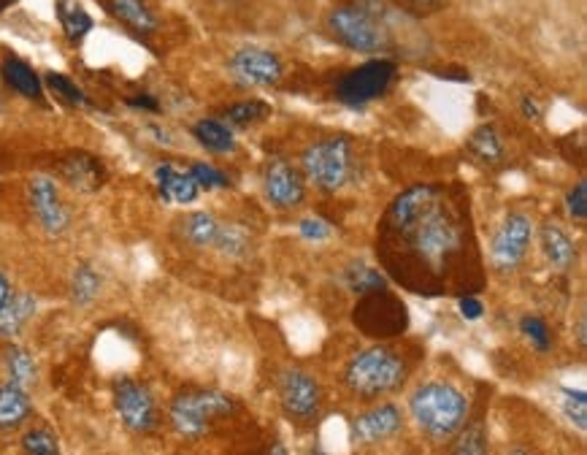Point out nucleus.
<instances>
[{
  "label": "nucleus",
  "mask_w": 587,
  "mask_h": 455,
  "mask_svg": "<svg viewBox=\"0 0 587 455\" xmlns=\"http://www.w3.org/2000/svg\"><path fill=\"white\" fill-rule=\"evenodd\" d=\"M133 106H141V109H150V112H157L161 106H157L155 98H150V95H136L133 101H130Z\"/></svg>",
  "instance_id": "nucleus-42"
},
{
  "label": "nucleus",
  "mask_w": 587,
  "mask_h": 455,
  "mask_svg": "<svg viewBox=\"0 0 587 455\" xmlns=\"http://www.w3.org/2000/svg\"><path fill=\"white\" fill-rule=\"evenodd\" d=\"M114 407H117L119 418L136 434H150L161 423V415H157V404L152 398L150 390L144 385H139L136 380L125 377L114 385Z\"/></svg>",
  "instance_id": "nucleus-9"
},
{
  "label": "nucleus",
  "mask_w": 587,
  "mask_h": 455,
  "mask_svg": "<svg viewBox=\"0 0 587 455\" xmlns=\"http://www.w3.org/2000/svg\"><path fill=\"white\" fill-rule=\"evenodd\" d=\"M71 290H73V301H77V304H90V301L98 295L101 277L95 275L90 266H82V269H77V275H73Z\"/></svg>",
  "instance_id": "nucleus-32"
},
{
  "label": "nucleus",
  "mask_w": 587,
  "mask_h": 455,
  "mask_svg": "<svg viewBox=\"0 0 587 455\" xmlns=\"http://www.w3.org/2000/svg\"><path fill=\"white\" fill-rule=\"evenodd\" d=\"M11 299V288H9V280H5L3 275H0V306L5 304V301Z\"/></svg>",
  "instance_id": "nucleus-44"
},
{
  "label": "nucleus",
  "mask_w": 587,
  "mask_h": 455,
  "mask_svg": "<svg viewBox=\"0 0 587 455\" xmlns=\"http://www.w3.org/2000/svg\"><path fill=\"white\" fill-rule=\"evenodd\" d=\"M449 0H403V11H409L412 16H431L444 11Z\"/></svg>",
  "instance_id": "nucleus-39"
},
{
  "label": "nucleus",
  "mask_w": 587,
  "mask_h": 455,
  "mask_svg": "<svg viewBox=\"0 0 587 455\" xmlns=\"http://www.w3.org/2000/svg\"><path fill=\"white\" fill-rule=\"evenodd\" d=\"M587 337H585V320H579V345H585Z\"/></svg>",
  "instance_id": "nucleus-45"
},
{
  "label": "nucleus",
  "mask_w": 587,
  "mask_h": 455,
  "mask_svg": "<svg viewBox=\"0 0 587 455\" xmlns=\"http://www.w3.org/2000/svg\"><path fill=\"white\" fill-rule=\"evenodd\" d=\"M263 187L268 201L277 209H282V212L301 207L306 198V176L287 161L268 163L263 174Z\"/></svg>",
  "instance_id": "nucleus-13"
},
{
  "label": "nucleus",
  "mask_w": 587,
  "mask_h": 455,
  "mask_svg": "<svg viewBox=\"0 0 587 455\" xmlns=\"http://www.w3.org/2000/svg\"><path fill=\"white\" fill-rule=\"evenodd\" d=\"M563 396H566V401H563V412H566V418L572 420V423L577 425L579 431H587V394L585 390L566 388L563 390Z\"/></svg>",
  "instance_id": "nucleus-34"
},
{
  "label": "nucleus",
  "mask_w": 587,
  "mask_h": 455,
  "mask_svg": "<svg viewBox=\"0 0 587 455\" xmlns=\"http://www.w3.org/2000/svg\"><path fill=\"white\" fill-rule=\"evenodd\" d=\"M520 331L526 334L528 339H531V345L536 347L539 352H547L552 347V337H550V326H547L541 317L536 315H526L520 320Z\"/></svg>",
  "instance_id": "nucleus-35"
},
{
  "label": "nucleus",
  "mask_w": 587,
  "mask_h": 455,
  "mask_svg": "<svg viewBox=\"0 0 587 455\" xmlns=\"http://www.w3.org/2000/svg\"><path fill=\"white\" fill-rule=\"evenodd\" d=\"M236 412V401L216 390H185L171 404V423L187 440H198L209 431L212 420Z\"/></svg>",
  "instance_id": "nucleus-6"
},
{
  "label": "nucleus",
  "mask_w": 587,
  "mask_h": 455,
  "mask_svg": "<svg viewBox=\"0 0 587 455\" xmlns=\"http://www.w3.org/2000/svg\"><path fill=\"white\" fill-rule=\"evenodd\" d=\"M3 5H9V0H0V11H3Z\"/></svg>",
  "instance_id": "nucleus-46"
},
{
  "label": "nucleus",
  "mask_w": 587,
  "mask_h": 455,
  "mask_svg": "<svg viewBox=\"0 0 587 455\" xmlns=\"http://www.w3.org/2000/svg\"><path fill=\"white\" fill-rule=\"evenodd\" d=\"M279 401L282 409L287 412V418L293 420H312L322 407V390L320 383L312 377L309 372H301V369H287V372L279 377Z\"/></svg>",
  "instance_id": "nucleus-11"
},
{
  "label": "nucleus",
  "mask_w": 587,
  "mask_h": 455,
  "mask_svg": "<svg viewBox=\"0 0 587 455\" xmlns=\"http://www.w3.org/2000/svg\"><path fill=\"white\" fill-rule=\"evenodd\" d=\"M304 176L315 182L325 192H336L352 179L355 171V152H352V141L344 136H333V139H322L317 144L306 147L304 158Z\"/></svg>",
  "instance_id": "nucleus-5"
},
{
  "label": "nucleus",
  "mask_w": 587,
  "mask_h": 455,
  "mask_svg": "<svg viewBox=\"0 0 587 455\" xmlns=\"http://www.w3.org/2000/svg\"><path fill=\"white\" fill-rule=\"evenodd\" d=\"M66 176L79 190H98L101 182H104V168H101V163L95 158L73 155L66 163Z\"/></svg>",
  "instance_id": "nucleus-24"
},
{
  "label": "nucleus",
  "mask_w": 587,
  "mask_h": 455,
  "mask_svg": "<svg viewBox=\"0 0 587 455\" xmlns=\"http://www.w3.org/2000/svg\"><path fill=\"white\" fill-rule=\"evenodd\" d=\"M0 73H3L5 82H9L20 95H25V98H42L44 93L42 79L36 77V71H33L27 62L16 60V57H9V60H3Z\"/></svg>",
  "instance_id": "nucleus-21"
},
{
  "label": "nucleus",
  "mask_w": 587,
  "mask_h": 455,
  "mask_svg": "<svg viewBox=\"0 0 587 455\" xmlns=\"http://www.w3.org/2000/svg\"><path fill=\"white\" fill-rule=\"evenodd\" d=\"M398 66L387 57H376V60L363 62V66L352 68L344 79L336 88V95H339L341 104L347 106H366L372 101L381 98V95L390 90L392 79H396Z\"/></svg>",
  "instance_id": "nucleus-8"
},
{
  "label": "nucleus",
  "mask_w": 587,
  "mask_h": 455,
  "mask_svg": "<svg viewBox=\"0 0 587 455\" xmlns=\"http://www.w3.org/2000/svg\"><path fill=\"white\" fill-rule=\"evenodd\" d=\"M268 114H271V106L263 104V101H242V104H233L225 109V119L231 125H242V128H247V125L260 122V119H266Z\"/></svg>",
  "instance_id": "nucleus-29"
},
{
  "label": "nucleus",
  "mask_w": 587,
  "mask_h": 455,
  "mask_svg": "<svg viewBox=\"0 0 587 455\" xmlns=\"http://www.w3.org/2000/svg\"><path fill=\"white\" fill-rule=\"evenodd\" d=\"M347 284H350L352 293H357V295H366V293H374V290L387 288L385 277L363 264H355L350 271H347Z\"/></svg>",
  "instance_id": "nucleus-30"
},
{
  "label": "nucleus",
  "mask_w": 587,
  "mask_h": 455,
  "mask_svg": "<svg viewBox=\"0 0 587 455\" xmlns=\"http://www.w3.org/2000/svg\"><path fill=\"white\" fill-rule=\"evenodd\" d=\"M157 187H161V196L171 203H192L201 192L198 182L192 179L190 171H176L171 163H163L155 171Z\"/></svg>",
  "instance_id": "nucleus-18"
},
{
  "label": "nucleus",
  "mask_w": 587,
  "mask_h": 455,
  "mask_svg": "<svg viewBox=\"0 0 587 455\" xmlns=\"http://www.w3.org/2000/svg\"><path fill=\"white\" fill-rule=\"evenodd\" d=\"M47 84H49V90H52V93L57 95V98H62V101H66V104H71V106H84V95H82V90H79L77 84L71 82V79L62 77V73L49 71V73H47Z\"/></svg>",
  "instance_id": "nucleus-36"
},
{
  "label": "nucleus",
  "mask_w": 587,
  "mask_h": 455,
  "mask_svg": "<svg viewBox=\"0 0 587 455\" xmlns=\"http://www.w3.org/2000/svg\"><path fill=\"white\" fill-rule=\"evenodd\" d=\"M22 451L33 453V455H57L60 453V445H57V436L47 429H36L27 431L25 440H22Z\"/></svg>",
  "instance_id": "nucleus-33"
},
{
  "label": "nucleus",
  "mask_w": 587,
  "mask_h": 455,
  "mask_svg": "<svg viewBox=\"0 0 587 455\" xmlns=\"http://www.w3.org/2000/svg\"><path fill=\"white\" fill-rule=\"evenodd\" d=\"M355 326L372 339L401 337L409 326V315L403 301L387 288L361 295L355 306Z\"/></svg>",
  "instance_id": "nucleus-7"
},
{
  "label": "nucleus",
  "mask_w": 587,
  "mask_h": 455,
  "mask_svg": "<svg viewBox=\"0 0 587 455\" xmlns=\"http://www.w3.org/2000/svg\"><path fill=\"white\" fill-rule=\"evenodd\" d=\"M376 255L387 275L409 293H480L482 255L469 192L458 185H412L387 207L376 233Z\"/></svg>",
  "instance_id": "nucleus-1"
},
{
  "label": "nucleus",
  "mask_w": 587,
  "mask_h": 455,
  "mask_svg": "<svg viewBox=\"0 0 587 455\" xmlns=\"http://www.w3.org/2000/svg\"><path fill=\"white\" fill-rule=\"evenodd\" d=\"M33 310H36V301L31 295H16L9 299L0 306V337H16L22 331L27 320H31Z\"/></svg>",
  "instance_id": "nucleus-23"
},
{
  "label": "nucleus",
  "mask_w": 587,
  "mask_h": 455,
  "mask_svg": "<svg viewBox=\"0 0 587 455\" xmlns=\"http://www.w3.org/2000/svg\"><path fill=\"white\" fill-rule=\"evenodd\" d=\"M31 201H33V212H36L38 223H42V228L47 233H62L68 228V223H71V218H68L60 196H57L55 182L33 179Z\"/></svg>",
  "instance_id": "nucleus-15"
},
{
  "label": "nucleus",
  "mask_w": 587,
  "mask_h": 455,
  "mask_svg": "<svg viewBox=\"0 0 587 455\" xmlns=\"http://www.w3.org/2000/svg\"><path fill=\"white\" fill-rule=\"evenodd\" d=\"M541 249H544L547 260L561 271L572 269L574 260H577V247L568 238V233L555 223H547L541 228Z\"/></svg>",
  "instance_id": "nucleus-20"
},
{
  "label": "nucleus",
  "mask_w": 587,
  "mask_h": 455,
  "mask_svg": "<svg viewBox=\"0 0 587 455\" xmlns=\"http://www.w3.org/2000/svg\"><path fill=\"white\" fill-rule=\"evenodd\" d=\"M403 429V415L396 404H379V407L368 409V412L357 415L352 420V442L355 445H381V442L392 440L398 431Z\"/></svg>",
  "instance_id": "nucleus-14"
},
{
  "label": "nucleus",
  "mask_w": 587,
  "mask_h": 455,
  "mask_svg": "<svg viewBox=\"0 0 587 455\" xmlns=\"http://www.w3.org/2000/svg\"><path fill=\"white\" fill-rule=\"evenodd\" d=\"M31 418V396L22 385H0V431L20 429Z\"/></svg>",
  "instance_id": "nucleus-19"
},
{
  "label": "nucleus",
  "mask_w": 587,
  "mask_h": 455,
  "mask_svg": "<svg viewBox=\"0 0 587 455\" xmlns=\"http://www.w3.org/2000/svg\"><path fill=\"white\" fill-rule=\"evenodd\" d=\"M301 228V236L309 238V242H322V238L330 236V225L322 223V220H304Z\"/></svg>",
  "instance_id": "nucleus-40"
},
{
  "label": "nucleus",
  "mask_w": 587,
  "mask_h": 455,
  "mask_svg": "<svg viewBox=\"0 0 587 455\" xmlns=\"http://www.w3.org/2000/svg\"><path fill=\"white\" fill-rule=\"evenodd\" d=\"M407 358L392 347H372L357 352L344 372V385L363 401L396 394L407 380Z\"/></svg>",
  "instance_id": "nucleus-4"
},
{
  "label": "nucleus",
  "mask_w": 587,
  "mask_h": 455,
  "mask_svg": "<svg viewBox=\"0 0 587 455\" xmlns=\"http://www.w3.org/2000/svg\"><path fill=\"white\" fill-rule=\"evenodd\" d=\"M458 306H460V312H463L466 320H480V317L484 315V304L477 299V295H460Z\"/></svg>",
  "instance_id": "nucleus-41"
},
{
  "label": "nucleus",
  "mask_w": 587,
  "mask_h": 455,
  "mask_svg": "<svg viewBox=\"0 0 587 455\" xmlns=\"http://www.w3.org/2000/svg\"><path fill=\"white\" fill-rule=\"evenodd\" d=\"M533 238V223L528 214L512 212L504 220L501 231L495 233L493 249H490V264L498 271H515L526 258Z\"/></svg>",
  "instance_id": "nucleus-10"
},
{
  "label": "nucleus",
  "mask_w": 587,
  "mask_h": 455,
  "mask_svg": "<svg viewBox=\"0 0 587 455\" xmlns=\"http://www.w3.org/2000/svg\"><path fill=\"white\" fill-rule=\"evenodd\" d=\"M190 174L192 179L198 182V187H207V190H214V187H231V179H227L222 171L209 166V163H192Z\"/></svg>",
  "instance_id": "nucleus-37"
},
{
  "label": "nucleus",
  "mask_w": 587,
  "mask_h": 455,
  "mask_svg": "<svg viewBox=\"0 0 587 455\" xmlns=\"http://www.w3.org/2000/svg\"><path fill=\"white\" fill-rule=\"evenodd\" d=\"M220 253L231 255V258H242L249 253V236L242 225H225L222 223L220 238H216V247Z\"/></svg>",
  "instance_id": "nucleus-31"
},
{
  "label": "nucleus",
  "mask_w": 587,
  "mask_h": 455,
  "mask_svg": "<svg viewBox=\"0 0 587 455\" xmlns=\"http://www.w3.org/2000/svg\"><path fill=\"white\" fill-rule=\"evenodd\" d=\"M523 114H526L528 119H539L541 117L539 106H536L533 98H523Z\"/></svg>",
  "instance_id": "nucleus-43"
},
{
  "label": "nucleus",
  "mask_w": 587,
  "mask_h": 455,
  "mask_svg": "<svg viewBox=\"0 0 587 455\" xmlns=\"http://www.w3.org/2000/svg\"><path fill=\"white\" fill-rule=\"evenodd\" d=\"M106 9L114 20H119L128 31L141 33V36H150L161 25L146 0H106Z\"/></svg>",
  "instance_id": "nucleus-16"
},
{
  "label": "nucleus",
  "mask_w": 587,
  "mask_h": 455,
  "mask_svg": "<svg viewBox=\"0 0 587 455\" xmlns=\"http://www.w3.org/2000/svg\"><path fill=\"white\" fill-rule=\"evenodd\" d=\"M60 22L62 31H66V36L71 38V42H82V38L93 31V16H90L82 5L73 3V0L60 3Z\"/></svg>",
  "instance_id": "nucleus-28"
},
{
  "label": "nucleus",
  "mask_w": 587,
  "mask_h": 455,
  "mask_svg": "<svg viewBox=\"0 0 587 455\" xmlns=\"http://www.w3.org/2000/svg\"><path fill=\"white\" fill-rule=\"evenodd\" d=\"M220 231H222L220 220H216L214 214H207V212L185 214V218L176 223V233H179L181 242L190 244V247H196V249L216 247Z\"/></svg>",
  "instance_id": "nucleus-17"
},
{
  "label": "nucleus",
  "mask_w": 587,
  "mask_h": 455,
  "mask_svg": "<svg viewBox=\"0 0 587 455\" xmlns=\"http://www.w3.org/2000/svg\"><path fill=\"white\" fill-rule=\"evenodd\" d=\"M192 136L201 141V147H207L209 152H216V155L236 150L233 130L225 122H216V119H201V122L192 125Z\"/></svg>",
  "instance_id": "nucleus-22"
},
{
  "label": "nucleus",
  "mask_w": 587,
  "mask_h": 455,
  "mask_svg": "<svg viewBox=\"0 0 587 455\" xmlns=\"http://www.w3.org/2000/svg\"><path fill=\"white\" fill-rule=\"evenodd\" d=\"M325 33L344 49L363 55H390L403 47L401 36L414 27L409 11L387 3V0H350L339 3L325 14Z\"/></svg>",
  "instance_id": "nucleus-2"
},
{
  "label": "nucleus",
  "mask_w": 587,
  "mask_h": 455,
  "mask_svg": "<svg viewBox=\"0 0 587 455\" xmlns=\"http://www.w3.org/2000/svg\"><path fill=\"white\" fill-rule=\"evenodd\" d=\"M453 453H488V431H484V415L480 412L477 418H466L460 431L455 434V445L449 447Z\"/></svg>",
  "instance_id": "nucleus-25"
},
{
  "label": "nucleus",
  "mask_w": 587,
  "mask_h": 455,
  "mask_svg": "<svg viewBox=\"0 0 587 455\" xmlns=\"http://www.w3.org/2000/svg\"><path fill=\"white\" fill-rule=\"evenodd\" d=\"M227 68H231V73L236 77V82L249 84V88H271L284 73L282 60L273 52H268V49L258 47L238 49V52L231 57V62H227Z\"/></svg>",
  "instance_id": "nucleus-12"
},
{
  "label": "nucleus",
  "mask_w": 587,
  "mask_h": 455,
  "mask_svg": "<svg viewBox=\"0 0 587 455\" xmlns=\"http://www.w3.org/2000/svg\"><path fill=\"white\" fill-rule=\"evenodd\" d=\"M5 369H9L11 383L22 385V388L36 383V363H33L31 352L22 350V347L11 345L9 350H5Z\"/></svg>",
  "instance_id": "nucleus-27"
},
{
  "label": "nucleus",
  "mask_w": 587,
  "mask_h": 455,
  "mask_svg": "<svg viewBox=\"0 0 587 455\" xmlns=\"http://www.w3.org/2000/svg\"><path fill=\"white\" fill-rule=\"evenodd\" d=\"M469 150L474 152L482 163H495L504 158V141L495 133L493 125H482V128H477L474 136H471Z\"/></svg>",
  "instance_id": "nucleus-26"
},
{
  "label": "nucleus",
  "mask_w": 587,
  "mask_h": 455,
  "mask_svg": "<svg viewBox=\"0 0 587 455\" xmlns=\"http://www.w3.org/2000/svg\"><path fill=\"white\" fill-rule=\"evenodd\" d=\"M409 412L431 440H453L469 418V398L449 383H427L409 398Z\"/></svg>",
  "instance_id": "nucleus-3"
},
{
  "label": "nucleus",
  "mask_w": 587,
  "mask_h": 455,
  "mask_svg": "<svg viewBox=\"0 0 587 455\" xmlns=\"http://www.w3.org/2000/svg\"><path fill=\"white\" fill-rule=\"evenodd\" d=\"M566 207L568 214H572L577 223H585L587 220V182H577L572 192L566 196Z\"/></svg>",
  "instance_id": "nucleus-38"
}]
</instances>
